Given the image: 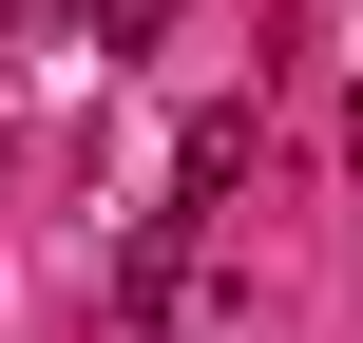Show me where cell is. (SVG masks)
I'll list each match as a JSON object with an SVG mask.
<instances>
[{
  "label": "cell",
  "instance_id": "7a4b0ae2",
  "mask_svg": "<svg viewBox=\"0 0 363 343\" xmlns=\"http://www.w3.org/2000/svg\"><path fill=\"white\" fill-rule=\"evenodd\" d=\"M230 172H249V115H191V134H172V229H211Z\"/></svg>",
  "mask_w": 363,
  "mask_h": 343
},
{
  "label": "cell",
  "instance_id": "3957f363",
  "mask_svg": "<svg viewBox=\"0 0 363 343\" xmlns=\"http://www.w3.org/2000/svg\"><path fill=\"white\" fill-rule=\"evenodd\" d=\"M172 38V0H96V57H153Z\"/></svg>",
  "mask_w": 363,
  "mask_h": 343
},
{
  "label": "cell",
  "instance_id": "277c9868",
  "mask_svg": "<svg viewBox=\"0 0 363 343\" xmlns=\"http://www.w3.org/2000/svg\"><path fill=\"white\" fill-rule=\"evenodd\" d=\"M345 153H363V115H345Z\"/></svg>",
  "mask_w": 363,
  "mask_h": 343
},
{
  "label": "cell",
  "instance_id": "6da1fadb",
  "mask_svg": "<svg viewBox=\"0 0 363 343\" xmlns=\"http://www.w3.org/2000/svg\"><path fill=\"white\" fill-rule=\"evenodd\" d=\"M172 306H191V229H172V210H153V229H134V267H115V325L153 343V325H172Z\"/></svg>",
  "mask_w": 363,
  "mask_h": 343
}]
</instances>
